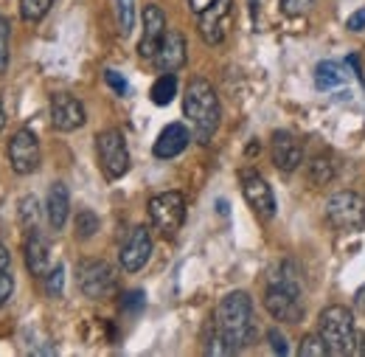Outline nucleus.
<instances>
[{
	"instance_id": "b1692460",
	"label": "nucleus",
	"mask_w": 365,
	"mask_h": 357,
	"mask_svg": "<svg viewBox=\"0 0 365 357\" xmlns=\"http://www.w3.org/2000/svg\"><path fill=\"white\" fill-rule=\"evenodd\" d=\"M115 3V20H118V31L124 37L133 34L135 29V0H113Z\"/></svg>"
},
{
	"instance_id": "9d476101",
	"label": "nucleus",
	"mask_w": 365,
	"mask_h": 357,
	"mask_svg": "<svg viewBox=\"0 0 365 357\" xmlns=\"http://www.w3.org/2000/svg\"><path fill=\"white\" fill-rule=\"evenodd\" d=\"M85 121H88V113H85V104L76 96H71V93L51 96V124H53V130L73 133V130L85 127Z\"/></svg>"
},
{
	"instance_id": "2f4dec72",
	"label": "nucleus",
	"mask_w": 365,
	"mask_h": 357,
	"mask_svg": "<svg viewBox=\"0 0 365 357\" xmlns=\"http://www.w3.org/2000/svg\"><path fill=\"white\" fill-rule=\"evenodd\" d=\"M121 307H124L127 313H138V310H143V293H140V290H130V293H124Z\"/></svg>"
},
{
	"instance_id": "473e14b6",
	"label": "nucleus",
	"mask_w": 365,
	"mask_h": 357,
	"mask_svg": "<svg viewBox=\"0 0 365 357\" xmlns=\"http://www.w3.org/2000/svg\"><path fill=\"white\" fill-rule=\"evenodd\" d=\"M267 341H270V349H273L275 355H287V352H289L287 338H284L278 329H270V332H267Z\"/></svg>"
},
{
	"instance_id": "c756f323",
	"label": "nucleus",
	"mask_w": 365,
	"mask_h": 357,
	"mask_svg": "<svg viewBox=\"0 0 365 357\" xmlns=\"http://www.w3.org/2000/svg\"><path fill=\"white\" fill-rule=\"evenodd\" d=\"M11 293H14V276L11 270H0V307L9 304Z\"/></svg>"
},
{
	"instance_id": "c85d7f7f",
	"label": "nucleus",
	"mask_w": 365,
	"mask_h": 357,
	"mask_svg": "<svg viewBox=\"0 0 365 357\" xmlns=\"http://www.w3.org/2000/svg\"><path fill=\"white\" fill-rule=\"evenodd\" d=\"M9 43H11V26L6 17H0V74L9 71Z\"/></svg>"
},
{
	"instance_id": "393cba45",
	"label": "nucleus",
	"mask_w": 365,
	"mask_h": 357,
	"mask_svg": "<svg viewBox=\"0 0 365 357\" xmlns=\"http://www.w3.org/2000/svg\"><path fill=\"white\" fill-rule=\"evenodd\" d=\"M51 6H53V0H20V17L26 23H40Z\"/></svg>"
},
{
	"instance_id": "f257e3e1",
	"label": "nucleus",
	"mask_w": 365,
	"mask_h": 357,
	"mask_svg": "<svg viewBox=\"0 0 365 357\" xmlns=\"http://www.w3.org/2000/svg\"><path fill=\"white\" fill-rule=\"evenodd\" d=\"M211 332H214L217 338H222V343L228 346L230 355H236L239 349H245V346L253 341V332H256L250 296L242 293V290L225 296V298L220 301V307H217Z\"/></svg>"
},
{
	"instance_id": "9b49d317",
	"label": "nucleus",
	"mask_w": 365,
	"mask_h": 357,
	"mask_svg": "<svg viewBox=\"0 0 365 357\" xmlns=\"http://www.w3.org/2000/svg\"><path fill=\"white\" fill-rule=\"evenodd\" d=\"M242 194H245L247 206L262 220H273L275 217V194L273 188L267 186V180L262 178L259 172H250V169L242 172Z\"/></svg>"
},
{
	"instance_id": "39448f33",
	"label": "nucleus",
	"mask_w": 365,
	"mask_h": 357,
	"mask_svg": "<svg viewBox=\"0 0 365 357\" xmlns=\"http://www.w3.org/2000/svg\"><path fill=\"white\" fill-rule=\"evenodd\" d=\"M96 152L107 180H121L130 172V149L121 130H104L96 135Z\"/></svg>"
},
{
	"instance_id": "4be33fe9",
	"label": "nucleus",
	"mask_w": 365,
	"mask_h": 357,
	"mask_svg": "<svg viewBox=\"0 0 365 357\" xmlns=\"http://www.w3.org/2000/svg\"><path fill=\"white\" fill-rule=\"evenodd\" d=\"M17 217H20V225L26 231H34L40 225V203L34 194H26L20 203H17Z\"/></svg>"
},
{
	"instance_id": "6ab92c4d",
	"label": "nucleus",
	"mask_w": 365,
	"mask_h": 357,
	"mask_svg": "<svg viewBox=\"0 0 365 357\" xmlns=\"http://www.w3.org/2000/svg\"><path fill=\"white\" fill-rule=\"evenodd\" d=\"M48 223L53 231H62L68 223V214H71V194H68V186L65 183H51L48 188Z\"/></svg>"
},
{
	"instance_id": "1a4fd4ad",
	"label": "nucleus",
	"mask_w": 365,
	"mask_h": 357,
	"mask_svg": "<svg viewBox=\"0 0 365 357\" xmlns=\"http://www.w3.org/2000/svg\"><path fill=\"white\" fill-rule=\"evenodd\" d=\"M40 141L29 127L17 130L9 141V164L17 175H31L40 169Z\"/></svg>"
},
{
	"instance_id": "f3484780",
	"label": "nucleus",
	"mask_w": 365,
	"mask_h": 357,
	"mask_svg": "<svg viewBox=\"0 0 365 357\" xmlns=\"http://www.w3.org/2000/svg\"><path fill=\"white\" fill-rule=\"evenodd\" d=\"M23 253H26V268H29V273L34 278H46L48 270H51V242H48L46 233H40L37 228L29 231Z\"/></svg>"
},
{
	"instance_id": "7c9ffc66",
	"label": "nucleus",
	"mask_w": 365,
	"mask_h": 357,
	"mask_svg": "<svg viewBox=\"0 0 365 357\" xmlns=\"http://www.w3.org/2000/svg\"><path fill=\"white\" fill-rule=\"evenodd\" d=\"M104 82L110 85V88L115 90L118 96H127V90H130V85H127V79L118 74V71H104Z\"/></svg>"
},
{
	"instance_id": "412c9836",
	"label": "nucleus",
	"mask_w": 365,
	"mask_h": 357,
	"mask_svg": "<svg viewBox=\"0 0 365 357\" xmlns=\"http://www.w3.org/2000/svg\"><path fill=\"white\" fill-rule=\"evenodd\" d=\"M149 96H152V101H155L158 107L172 104V99L178 96V76H175V74H163V76H158L155 85H152V90H149Z\"/></svg>"
},
{
	"instance_id": "f704fd0d",
	"label": "nucleus",
	"mask_w": 365,
	"mask_h": 357,
	"mask_svg": "<svg viewBox=\"0 0 365 357\" xmlns=\"http://www.w3.org/2000/svg\"><path fill=\"white\" fill-rule=\"evenodd\" d=\"M217 0H188V9L194 11V14H202L205 9H211Z\"/></svg>"
},
{
	"instance_id": "f8f14e48",
	"label": "nucleus",
	"mask_w": 365,
	"mask_h": 357,
	"mask_svg": "<svg viewBox=\"0 0 365 357\" xmlns=\"http://www.w3.org/2000/svg\"><path fill=\"white\" fill-rule=\"evenodd\" d=\"M200 17V37L208 45H220L228 37L230 20H233V0H217L211 9H205Z\"/></svg>"
},
{
	"instance_id": "4468645a",
	"label": "nucleus",
	"mask_w": 365,
	"mask_h": 357,
	"mask_svg": "<svg viewBox=\"0 0 365 357\" xmlns=\"http://www.w3.org/2000/svg\"><path fill=\"white\" fill-rule=\"evenodd\" d=\"M149 256H152L149 228L146 225H138V228L130 231V236H127V242H124V248L118 253V262H121V268L127 270V273H138V270L149 262Z\"/></svg>"
},
{
	"instance_id": "20e7f679",
	"label": "nucleus",
	"mask_w": 365,
	"mask_h": 357,
	"mask_svg": "<svg viewBox=\"0 0 365 357\" xmlns=\"http://www.w3.org/2000/svg\"><path fill=\"white\" fill-rule=\"evenodd\" d=\"M318 335L323 338L329 355L349 357L357 355L360 338H357V326H354V315L349 307H326L318 318Z\"/></svg>"
},
{
	"instance_id": "72a5a7b5",
	"label": "nucleus",
	"mask_w": 365,
	"mask_h": 357,
	"mask_svg": "<svg viewBox=\"0 0 365 357\" xmlns=\"http://www.w3.org/2000/svg\"><path fill=\"white\" fill-rule=\"evenodd\" d=\"M346 26H349L351 31H363L365 29V6L363 9H357V11L349 17V23H346Z\"/></svg>"
},
{
	"instance_id": "423d86ee",
	"label": "nucleus",
	"mask_w": 365,
	"mask_h": 357,
	"mask_svg": "<svg viewBox=\"0 0 365 357\" xmlns=\"http://www.w3.org/2000/svg\"><path fill=\"white\" fill-rule=\"evenodd\" d=\"M149 220L163 236H175L185 223V197L180 191H163L149 200Z\"/></svg>"
},
{
	"instance_id": "aec40b11",
	"label": "nucleus",
	"mask_w": 365,
	"mask_h": 357,
	"mask_svg": "<svg viewBox=\"0 0 365 357\" xmlns=\"http://www.w3.org/2000/svg\"><path fill=\"white\" fill-rule=\"evenodd\" d=\"M343 82H346V74H343V68L337 62L326 59V62H320L318 68H315V85H318V90H334Z\"/></svg>"
},
{
	"instance_id": "c9c22d12",
	"label": "nucleus",
	"mask_w": 365,
	"mask_h": 357,
	"mask_svg": "<svg viewBox=\"0 0 365 357\" xmlns=\"http://www.w3.org/2000/svg\"><path fill=\"white\" fill-rule=\"evenodd\" d=\"M9 265H11V253H9V248L0 242V270H9Z\"/></svg>"
},
{
	"instance_id": "dca6fc26",
	"label": "nucleus",
	"mask_w": 365,
	"mask_h": 357,
	"mask_svg": "<svg viewBox=\"0 0 365 357\" xmlns=\"http://www.w3.org/2000/svg\"><path fill=\"white\" fill-rule=\"evenodd\" d=\"M188 59V48H185V37L180 31H166L163 43L155 54V65L160 74H178Z\"/></svg>"
},
{
	"instance_id": "7ed1b4c3",
	"label": "nucleus",
	"mask_w": 365,
	"mask_h": 357,
	"mask_svg": "<svg viewBox=\"0 0 365 357\" xmlns=\"http://www.w3.org/2000/svg\"><path fill=\"white\" fill-rule=\"evenodd\" d=\"M264 307L275 321H284V323H298L304 318L301 273L295 268V262H281L278 270L270 276V284L264 293Z\"/></svg>"
},
{
	"instance_id": "f03ea898",
	"label": "nucleus",
	"mask_w": 365,
	"mask_h": 357,
	"mask_svg": "<svg viewBox=\"0 0 365 357\" xmlns=\"http://www.w3.org/2000/svg\"><path fill=\"white\" fill-rule=\"evenodd\" d=\"M182 113L191 124V135L197 144H211V138L220 130L222 121V107L220 96L208 79H194L188 82L185 96H182Z\"/></svg>"
},
{
	"instance_id": "a878e982",
	"label": "nucleus",
	"mask_w": 365,
	"mask_h": 357,
	"mask_svg": "<svg viewBox=\"0 0 365 357\" xmlns=\"http://www.w3.org/2000/svg\"><path fill=\"white\" fill-rule=\"evenodd\" d=\"M98 214L96 211H91V208H82L79 214H76V223H73V228H76V236L79 239H91V236H96V231H98Z\"/></svg>"
},
{
	"instance_id": "4c0bfd02",
	"label": "nucleus",
	"mask_w": 365,
	"mask_h": 357,
	"mask_svg": "<svg viewBox=\"0 0 365 357\" xmlns=\"http://www.w3.org/2000/svg\"><path fill=\"white\" fill-rule=\"evenodd\" d=\"M3 124H6V110H3V99H0V130H3Z\"/></svg>"
},
{
	"instance_id": "5701e85b",
	"label": "nucleus",
	"mask_w": 365,
	"mask_h": 357,
	"mask_svg": "<svg viewBox=\"0 0 365 357\" xmlns=\"http://www.w3.org/2000/svg\"><path fill=\"white\" fill-rule=\"evenodd\" d=\"M331 180H334V164H331V158L318 155V158L309 164V183H312V186H329Z\"/></svg>"
},
{
	"instance_id": "cd10ccee",
	"label": "nucleus",
	"mask_w": 365,
	"mask_h": 357,
	"mask_svg": "<svg viewBox=\"0 0 365 357\" xmlns=\"http://www.w3.org/2000/svg\"><path fill=\"white\" fill-rule=\"evenodd\" d=\"M62 287H65V268H62V265H56V268L48 270L46 293L51 296V298H59V296H62Z\"/></svg>"
},
{
	"instance_id": "a211bd4d",
	"label": "nucleus",
	"mask_w": 365,
	"mask_h": 357,
	"mask_svg": "<svg viewBox=\"0 0 365 357\" xmlns=\"http://www.w3.org/2000/svg\"><path fill=\"white\" fill-rule=\"evenodd\" d=\"M188 141H191V133L182 127V124H169V127H163V133L158 135V141H155V158H160V161H169V158H178L182 149L188 146Z\"/></svg>"
},
{
	"instance_id": "bb28decb",
	"label": "nucleus",
	"mask_w": 365,
	"mask_h": 357,
	"mask_svg": "<svg viewBox=\"0 0 365 357\" xmlns=\"http://www.w3.org/2000/svg\"><path fill=\"white\" fill-rule=\"evenodd\" d=\"M298 355H301V357H326V355H329V349H326L323 338H320L318 332H315V335H304Z\"/></svg>"
},
{
	"instance_id": "0eeeda50",
	"label": "nucleus",
	"mask_w": 365,
	"mask_h": 357,
	"mask_svg": "<svg viewBox=\"0 0 365 357\" xmlns=\"http://www.w3.org/2000/svg\"><path fill=\"white\" fill-rule=\"evenodd\" d=\"M76 281H79V290H82L88 298H93V301L110 298V296L115 293V287H118L115 270L110 268L107 262H101V259H85V262H79V268H76Z\"/></svg>"
},
{
	"instance_id": "ddd939ff",
	"label": "nucleus",
	"mask_w": 365,
	"mask_h": 357,
	"mask_svg": "<svg viewBox=\"0 0 365 357\" xmlns=\"http://www.w3.org/2000/svg\"><path fill=\"white\" fill-rule=\"evenodd\" d=\"M163 37H166V14H163L160 6L149 3L143 9V34H140V43H138V54L143 59H155Z\"/></svg>"
},
{
	"instance_id": "e433bc0d",
	"label": "nucleus",
	"mask_w": 365,
	"mask_h": 357,
	"mask_svg": "<svg viewBox=\"0 0 365 357\" xmlns=\"http://www.w3.org/2000/svg\"><path fill=\"white\" fill-rule=\"evenodd\" d=\"M354 307H357L360 313H365V287L357 290V296H354Z\"/></svg>"
},
{
	"instance_id": "6e6552de",
	"label": "nucleus",
	"mask_w": 365,
	"mask_h": 357,
	"mask_svg": "<svg viewBox=\"0 0 365 357\" xmlns=\"http://www.w3.org/2000/svg\"><path fill=\"white\" fill-rule=\"evenodd\" d=\"M326 217L340 231H357L365 225V203L351 191H340V194L329 197Z\"/></svg>"
},
{
	"instance_id": "2eb2a0df",
	"label": "nucleus",
	"mask_w": 365,
	"mask_h": 357,
	"mask_svg": "<svg viewBox=\"0 0 365 357\" xmlns=\"http://www.w3.org/2000/svg\"><path fill=\"white\" fill-rule=\"evenodd\" d=\"M270 155H273V164L281 172H295L304 164V146H301V141L292 133H287V130L273 133Z\"/></svg>"
}]
</instances>
